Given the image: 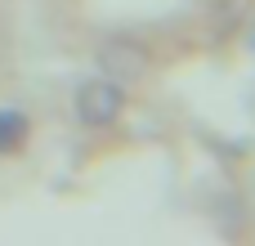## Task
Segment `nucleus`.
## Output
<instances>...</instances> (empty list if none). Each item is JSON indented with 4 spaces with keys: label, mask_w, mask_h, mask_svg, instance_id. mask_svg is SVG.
<instances>
[{
    "label": "nucleus",
    "mask_w": 255,
    "mask_h": 246,
    "mask_svg": "<svg viewBox=\"0 0 255 246\" xmlns=\"http://www.w3.org/2000/svg\"><path fill=\"white\" fill-rule=\"evenodd\" d=\"M121 85L117 81H108V76H94V81H81L76 85V94H72V112H76V121L81 125H90V130H103V125H112L117 117H121Z\"/></svg>",
    "instance_id": "f257e3e1"
},
{
    "label": "nucleus",
    "mask_w": 255,
    "mask_h": 246,
    "mask_svg": "<svg viewBox=\"0 0 255 246\" xmlns=\"http://www.w3.org/2000/svg\"><path fill=\"white\" fill-rule=\"evenodd\" d=\"M94 63L103 67V76H108V81L130 85V81H139V76L152 67V54H148L139 40H130V36H112V40H103V45H99V58H94Z\"/></svg>",
    "instance_id": "f03ea898"
},
{
    "label": "nucleus",
    "mask_w": 255,
    "mask_h": 246,
    "mask_svg": "<svg viewBox=\"0 0 255 246\" xmlns=\"http://www.w3.org/2000/svg\"><path fill=\"white\" fill-rule=\"evenodd\" d=\"M22 139H27V117H22L18 108H4V112H0V152L22 148Z\"/></svg>",
    "instance_id": "7ed1b4c3"
}]
</instances>
